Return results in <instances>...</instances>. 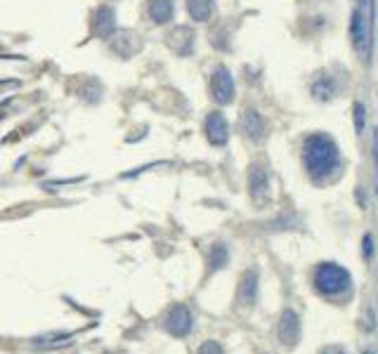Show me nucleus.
I'll use <instances>...</instances> for the list:
<instances>
[{
  "instance_id": "nucleus-8",
  "label": "nucleus",
  "mask_w": 378,
  "mask_h": 354,
  "mask_svg": "<svg viewBox=\"0 0 378 354\" xmlns=\"http://www.w3.org/2000/svg\"><path fill=\"white\" fill-rule=\"evenodd\" d=\"M312 95H314V99H321V102L331 99L336 95V80L331 76H326V73H321V76L314 78V83H312Z\"/></svg>"
},
{
  "instance_id": "nucleus-19",
  "label": "nucleus",
  "mask_w": 378,
  "mask_h": 354,
  "mask_svg": "<svg viewBox=\"0 0 378 354\" xmlns=\"http://www.w3.org/2000/svg\"><path fill=\"white\" fill-rule=\"evenodd\" d=\"M359 3H369V0H359Z\"/></svg>"
},
{
  "instance_id": "nucleus-16",
  "label": "nucleus",
  "mask_w": 378,
  "mask_h": 354,
  "mask_svg": "<svg viewBox=\"0 0 378 354\" xmlns=\"http://www.w3.org/2000/svg\"><path fill=\"white\" fill-rule=\"evenodd\" d=\"M374 168H376V191H378V130L374 133Z\"/></svg>"
},
{
  "instance_id": "nucleus-7",
  "label": "nucleus",
  "mask_w": 378,
  "mask_h": 354,
  "mask_svg": "<svg viewBox=\"0 0 378 354\" xmlns=\"http://www.w3.org/2000/svg\"><path fill=\"white\" fill-rule=\"evenodd\" d=\"M206 133L213 145H222L227 140V121L220 114H210L206 121Z\"/></svg>"
},
{
  "instance_id": "nucleus-2",
  "label": "nucleus",
  "mask_w": 378,
  "mask_h": 354,
  "mask_svg": "<svg viewBox=\"0 0 378 354\" xmlns=\"http://www.w3.org/2000/svg\"><path fill=\"white\" fill-rule=\"evenodd\" d=\"M312 286L321 297H328V300H338L340 297L343 300L352 290V276L345 267L336 263H321L314 267Z\"/></svg>"
},
{
  "instance_id": "nucleus-13",
  "label": "nucleus",
  "mask_w": 378,
  "mask_h": 354,
  "mask_svg": "<svg viewBox=\"0 0 378 354\" xmlns=\"http://www.w3.org/2000/svg\"><path fill=\"white\" fill-rule=\"evenodd\" d=\"M251 187H253V196H260L265 191V187H268V179H265V172L260 170V168H256L251 175Z\"/></svg>"
},
{
  "instance_id": "nucleus-15",
  "label": "nucleus",
  "mask_w": 378,
  "mask_h": 354,
  "mask_svg": "<svg viewBox=\"0 0 378 354\" xmlns=\"http://www.w3.org/2000/svg\"><path fill=\"white\" fill-rule=\"evenodd\" d=\"M199 354H225V352H222V347L215 343V340H208V343L201 345Z\"/></svg>"
},
{
  "instance_id": "nucleus-11",
  "label": "nucleus",
  "mask_w": 378,
  "mask_h": 354,
  "mask_svg": "<svg viewBox=\"0 0 378 354\" xmlns=\"http://www.w3.org/2000/svg\"><path fill=\"white\" fill-rule=\"evenodd\" d=\"M189 12L194 20H208L210 12H213V0H189Z\"/></svg>"
},
{
  "instance_id": "nucleus-5",
  "label": "nucleus",
  "mask_w": 378,
  "mask_h": 354,
  "mask_svg": "<svg viewBox=\"0 0 378 354\" xmlns=\"http://www.w3.org/2000/svg\"><path fill=\"white\" fill-rule=\"evenodd\" d=\"M298 335H300L298 314L293 309H284L282 321H279V340H282L284 347H293L298 343Z\"/></svg>"
},
{
  "instance_id": "nucleus-12",
  "label": "nucleus",
  "mask_w": 378,
  "mask_h": 354,
  "mask_svg": "<svg viewBox=\"0 0 378 354\" xmlns=\"http://www.w3.org/2000/svg\"><path fill=\"white\" fill-rule=\"evenodd\" d=\"M170 3H166V0H157V3L152 5V15H154V20L157 22H166L170 17Z\"/></svg>"
},
{
  "instance_id": "nucleus-17",
  "label": "nucleus",
  "mask_w": 378,
  "mask_h": 354,
  "mask_svg": "<svg viewBox=\"0 0 378 354\" xmlns=\"http://www.w3.org/2000/svg\"><path fill=\"white\" fill-rule=\"evenodd\" d=\"M319 354H348L345 350H340V347H336V345H331V347H324Z\"/></svg>"
},
{
  "instance_id": "nucleus-6",
  "label": "nucleus",
  "mask_w": 378,
  "mask_h": 354,
  "mask_svg": "<svg viewBox=\"0 0 378 354\" xmlns=\"http://www.w3.org/2000/svg\"><path fill=\"white\" fill-rule=\"evenodd\" d=\"M213 95L222 104L232 102V97H234V80H232V76H229L227 69H218V71H215V76H213Z\"/></svg>"
},
{
  "instance_id": "nucleus-14",
  "label": "nucleus",
  "mask_w": 378,
  "mask_h": 354,
  "mask_svg": "<svg viewBox=\"0 0 378 354\" xmlns=\"http://www.w3.org/2000/svg\"><path fill=\"white\" fill-rule=\"evenodd\" d=\"M364 104L362 102H357L355 104V130L357 133H364V126H367V121H364Z\"/></svg>"
},
{
  "instance_id": "nucleus-18",
  "label": "nucleus",
  "mask_w": 378,
  "mask_h": 354,
  "mask_svg": "<svg viewBox=\"0 0 378 354\" xmlns=\"http://www.w3.org/2000/svg\"><path fill=\"white\" fill-rule=\"evenodd\" d=\"M364 253H367V256H371V236H369V234L364 236Z\"/></svg>"
},
{
  "instance_id": "nucleus-10",
  "label": "nucleus",
  "mask_w": 378,
  "mask_h": 354,
  "mask_svg": "<svg viewBox=\"0 0 378 354\" xmlns=\"http://www.w3.org/2000/svg\"><path fill=\"white\" fill-rule=\"evenodd\" d=\"M241 126H244V133L249 135V138H260L263 135V130H265V126H263V118H260L256 111H244V116H241Z\"/></svg>"
},
{
  "instance_id": "nucleus-9",
  "label": "nucleus",
  "mask_w": 378,
  "mask_h": 354,
  "mask_svg": "<svg viewBox=\"0 0 378 354\" xmlns=\"http://www.w3.org/2000/svg\"><path fill=\"white\" fill-rule=\"evenodd\" d=\"M256 290H258V276L256 272H246L244 279H241V286H239V300L244 302V305H253V300H256Z\"/></svg>"
},
{
  "instance_id": "nucleus-4",
  "label": "nucleus",
  "mask_w": 378,
  "mask_h": 354,
  "mask_svg": "<svg viewBox=\"0 0 378 354\" xmlns=\"http://www.w3.org/2000/svg\"><path fill=\"white\" fill-rule=\"evenodd\" d=\"M163 328L168 333L177 335V338H180V335H187L191 331V314H189V309L184 307V305H175L168 314H166Z\"/></svg>"
},
{
  "instance_id": "nucleus-1",
  "label": "nucleus",
  "mask_w": 378,
  "mask_h": 354,
  "mask_svg": "<svg viewBox=\"0 0 378 354\" xmlns=\"http://www.w3.org/2000/svg\"><path fill=\"white\" fill-rule=\"evenodd\" d=\"M303 165L312 182H328L338 175L340 149L328 135L314 133L303 142Z\"/></svg>"
},
{
  "instance_id": "nucleus-3",
  "label": "nucleus",
  "mask_w": 378,
  "mask_h": 354,
  "mask_svg": "<svg viewBox=\"0 0 378 354\" xmlns=\"http://www.w3.org/2000/svg\"><path fill=\"white\" fill-rule=\"evenodd\" d=\"M350 36H352V45H355L357 54L364 61H369V57H371V31H369V20L364 17V12L359 8L352 12Z\"/></svg>"
}]
</instances>
